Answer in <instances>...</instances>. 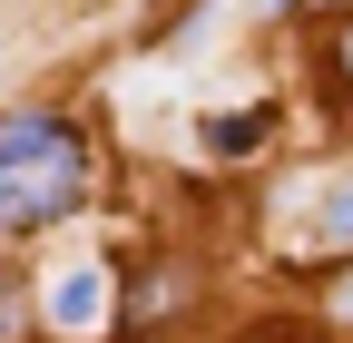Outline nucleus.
Masks as SVG:
<instances>
[{
    "label": "nucleus",
    "instance_id": "f257e3e1",
    "mask_svg": "<svg viewBox=\"0 0 353 343\" xmlns=\"http://www.w3.org/2000/svg\"><path fill=\"white\" fill-rule=\"evenodd\" d=\"M79 196H88L79 127H59V118H10V127H0V226H10V236L69 216Z\"/></svg>",
    "mask_w": 353,
    "mask_h": 343
},
{
    "label": "nucleus",
    "instance_id": "f03ea898",
    "mask_svg": "<svg viewBox=\"0 0 353 343\" xmlns=\"http://www.w3.org/2000/svg\"><path fill=\"white\" fill-rule=\"evenodd\" d=\"M50 314H59L69 333H79V324H99V314H108V284L88 275V265H79V275H59V284H50Z\"/></svg>",
    "mask_w": 353,
    "mask_h": 343
},
{
    "label": "nucleus",
    "instance_id": "7ed1b4c3",
    "mask_svg": "<svg viewBox=\"0 0 353 343\" xmlns=\"http://www.w3.org/2000/svg\"><path fill=\"white\" fill-rule=\"evenodd\" d=\"M167 304H176V275H138V294H128V333H148Z\"/></svg>",
    "mask_w": 353,
    "mask_h": 343
},
{
    "label": "nucleus",
    "instance_id": "20e7f679",
    "mask_svg": "<svg viewBox=\"0 0 353 343\" xmlns=\"http://www.w3.org/2000/svg\"><path fill=\"white\" fill-rule=\"evenodd\" d=\"M265 127H275V118H265V108H245V118H216L206 138L226 147V157H245V147H265Z\"/></svg>",
    "mask_w": 353,
    "mask_h": 343
},
{
    "label": "nucleus",
    "instance_id": "39448f33",
    "mask_svg": "<svg viewBox=\"0 0 353 343\" xmlns=\"http://www.w3.org/2000/svg\"><path fill=\"white\" fill-rule=\"evenodd\" d=\"M324 236H334V245H353V177H343V187H334V206H324Z\"/></svg>",
    "mask_w": 353,
    "mask_h": 343
},
{
    "label": "nucleus",
    "instance_id": "423d86ee",
    "mask_svg": "<svg viewBox=\"0 0 353 343\" xmlns=\"http://www.w3.org/2000/svg\"><path fill=\"white\" fill-rule=\"evenodd\" d=\"M334 314H343V324H353V275H343V284H334Z\"/></svg>",
    "mask_w": 353,
    "mask_h": 343
},
{
    "label": "nucleus",
    "instance_id": "0eeeda50",
    "mask_svg": "<svg viewBox=\"0 0 353 343\" xmlns=\"http://www.w3.org/2000/svg\"><path fill=\"white\" fill-rule=\"evenodd\" d=\"M343 79H353V30H343Z\"/></svg>",
    "mask_w": 353,
    "mask_h": 343
}]
</instances>
